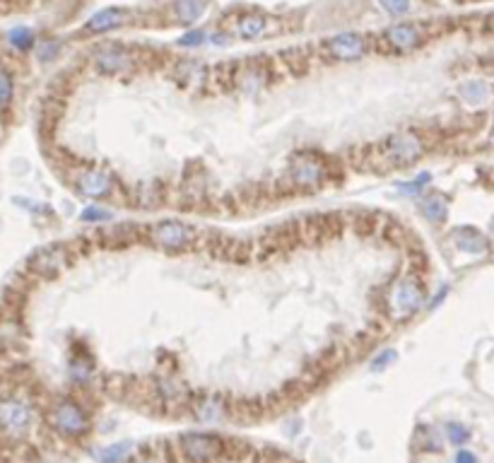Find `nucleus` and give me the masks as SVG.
I'll return each mask as SVG.
<instances>
[{
    "instance_id": "1",
    "label": "nucleus",
    "mask_w": 494,
    "mask_h": 463,
    "mask_svg": "<svg viewBox=\"0 0 494 463\" xmlns=\"http://www.w3.org/2000/svg\"><path fill=\"white\" fill-rule=\"evenodd\" d=\"M362 155H352V162L360 169L369 172H391V169H405L415 164L425 155V143L415 133H393L386 140L364 145Z\"/></svg>"
},
{
    "instance_id": "2",
    "label": "nucleus",
    "mask_w": 494,
    "mask_h": 463,
    "mask_svg": "<svg viewBox=\"0 0 494 463\" xmlns=\"http://www.w3.org/2000/svg\"><path fill=\"white\" fill-rule=\"evenodd\" d=\"M425 283L417 273L405 271L384 292V316L391 321H405L415 316L425 304Z\"/></svg>"
},
{
    "instance_id": "3",
    "label": "nucleus",
    "mask_w": 494,
    "mask_h": 463,
    "mask_svg": "<svg viewBox=\"0 0 494 463\" xmlns=\"http://www.w3.org/2000/svg\"><path fill=\"white\" fill-rule=\"evenodd\" d=\"M331 177L328 172L326 157H321L319 152H294L287 164L285 181L290 186L292 193H311L321 189Z\"/></svg>"
},
{
    "instance_id": "4",
    "label": "nucleus",
    "mask_w": 494,
    "mask_h": 463,
    "mask_svg": "<svg viewBox=\"0 0 494 463\" xmlns=\"http://www.w3.org/2000/svg\"><path fill=\"white\" fill-rule=\"evenodd\" d=\"M198 234L201 232L181 220H160L155 225H147L145 242H150L160 251H167V254H186V251L196 249Z\"/></svg>"
},
{
    "instance_id": "5",
    "label": "nucleus",
    "mask_w": 494,
    "mask_h": 463,
    "mask_svg": "<svg viewBox=\"0 0 494 463\" xmlns=\"http://www.w3.org/2000/svg\"><path fill=\"white\" fill-rule=\"evenodd\" d=\"M176 451L186 463H217L229 456V442L210 432H186L176 442Z\"/></svg>"
},
{
    "instance_id": "6",
    "label": "nucleus",
    "mask_w": 494,
    "mask_h": 463,
    "mask_svg": "<svg viewBox=\"0 0 494 463\" xmlns=\"http://www.w3.org/2000/svg\"><path fill=\"white\" fill-rule=\"evenodd\" d=\"M343 230H345V220L338 213H314L297 220L299 244L307 246H321L328 239L338 237Z\"/></svg>"
},
{
    "instance_id": "7",
    "label": "nucleus",
    "mask_w": 494,
    "mask_h": 463,
    "mask_svg": "<svg viewBox=\"0 0 494 463\" xmlns=\"http://www.w3.org/2000/svg\"><path fill=\"white\" fill-rule=\"evenodd\" d=\"M49 423L66 437H82L90 432V415L75 401H58L49 413Z\"/></svg>"
},
{
    "instance_id": "8",
    "label": "nucleus",
    "mask_w": 494,
    "mask_h": 463,
    "mask_svg": "<svg viewBox=\"0 0 494 463\" xmlns=\"http://www.w3.org/2000/svg\"><path fill=\"white\" fill-rule=\"evenodd\" d=\"M229 403H232V398L225 394H217V391L193 394L188 413L203 425H217L222 420H229Z\"/></svg>"
},
{
    "instance_id": "9",
    "label": "nucleus",
    "mask_w": 494,
    "mask_h": 463,
    "mask_svg": "<svg viewBox=\"0 0 494 463\" xmlns=\"http://www.w3.org/2000/svg\"><path fill=\"white\" fill-rule=\"evenodd\" d=\"M147 234V225H138V222H121V225L107 227L97 234L94 244L102 246L104 251H123L131 249L133 244H140Z\"/></svg>"
},
{
    "instance_id": "10",
    "label": "nucleus",
    "mask_w": 494,
    "mask_h": 463,
    "mask_svg": "<svg viewBox=\"0 0 494 463\" xmlns=\"http://www.w3.org/2000/svg\"><path fill=\"white\" fill-rule=\"evenodd\" d=\"M75 189H78L80 196L85 198H109L116 193V177L109 172V169L102 167H87L82 169L75 179Z\"/></svg>"
},
{
    "instance_id": "11",
    "label": "nucleus",
    "mask_w": 494,
    "mask_h": 463,
    "mask_svg": "<svg viewBox=\"0 0 494 463\" xmlns=\"http://www.w3.org/2000/svg\"><path fill=\"white\" fill-rule=\"evenodd\" d=\"M323 54L331 56L333 61H360L367 54V39L355 32L338 34L323 44Z\"/></svg>"
},
{
    "instance_id": "12",
    "label": "nucleus",
    "mask_w": 494,
    "mask_h": 463,
    "mask_svg": "<svg viewBox=\"0 0 494 463\" xmlns=\"http://www.w3.org/2000/svg\"><path fill=\"white\" fill-rule=\"evenodd\" d=\"M94 63H97L99 73L121 75V73H126L128 68H133L135 56L128 49H123L121 44H109V46H102V49L94 54Z\"/></svg>"
},
{
    "instance_id": "13",
    "label": "nucleus",
    "mask_w": 494,
    "mask_h": 463,
    "mask_svg": "<svg viewBox=\"0 0 494 463\" xmlns=\"http://www.w3.org/2000/svg\"><path fill=\"white\" fill-rule=\"evenodd\" d=\"M32 425V408L22 401H3L0 403V427L10 435H22Z\"/></svg>"
},
{
    "instance_id": "14",
    "label": "nucleus",
    "mask_w": 494,
    "mask_h": 463,
    "mask_svg": "<svg viewBox=\"0 0 494 463\" xmlns=\"http://www.w3.org/2000/svg\"><path fill=\"white\" fill-rule=\"evenodd\" d=\"M381 39H384L393 51H398V54H405V51H413L415 46H420L425 37H422V29L420 27L408 25V22H405V25L388 27Z\"/></svg>"
},
{
    "instance_id": "15",
    "label": "nucleus",
    "mask_w": 494,
    "mask_h": 463,
    "mask_svg": "<svg viewBox=\"0 0 494 463\" xmlns=\"http://www.w3.org/2000/svg\"><path fill=\"white\" fill-rule=\"evenodd\" d=\"M451 242H454V246L461 254H468V256H485L487 251L492 249L490 239L480 230H475V227H458V230H454V234H451Z\"/></svg>"
},
{
    "instance_id": "16",
    "label": "nucleus",
    "mask_w": 494,
    "mask_h": 463,
    "mask_svg": "<svg viewBox=\"0 0 494 463\" xmlns=\"http://www.w3.org/2000/svg\"><path fill=\"white\" fill-rule=\"evenodd\" d=\"M68 251L63 246H54V249H44L39 251L37 256L32 259L34 271L39 275H46V278H56L58 273H63L68 268Z\"/></svg>"
},
{
    "instance_id": "17",
    "label": "nucleus",
    "mask_w": 494,
    "mask_h": 463,
    "mask_svg": "<svg viewBox=\"0 0 494 463\" xmlns=\"http://www.w3.org/2000/svg\"><path fill=\"white\" fill-rule=\"evenodd\" d=\"M266 406L256 398H234L229 403V418L237 420V423H256L258 418H263Z\"/></svg>"
},
{
    "instance_id": "18",
    "label": "nucleus",
    "mask_w": 494,
    "mask_h": 463,
    "mask_svg": "<svg viewBox=\"0 0 494 463\" xmlns=\"http://www.w3.org/2000/svg\"><path fill=\"white\" fill-rule=\"evenodd\" d=\"M97 372V362L90 350H85L82 345H78V350H73V360H70V377L78 384H87Z\"/></svg>"
},
{
    "instance_id": "19",
    "label": "nucleus",
    "mask_w": 494,
    "mask_h": 463,
    "mask_svg": "<svg viewBox=\"0 0 494 463\" xmlns=\"http://www.w3.org/2000/svg\"><path fill=\"white\" fill-rule=\"evenodd\" d=\"M128 20V13L121 8H107L102 13H97L87 22V32H94V34H102V32H111V29L126 25Z\"/></svg>"
},
{
    "instance_id": "20",
    "label": "nucleus",
    "mask_w": 494,
    "mask_h": 463,
    "mask_svg": "<svg viewBox=\"0 0 494 463\" xmlns=\"http://www.w3.org/2000/svg\"><path fill=\"white\" fill-rule=\"evenodd\" d=\"M461 99L468 104V107H482L492 99V90L485 80H468L461 85Z\"/></svg>"
},
{
    "instance_id": "21",
    "label": "nucleus",
    "mask_w": 494,
    "mask_h": 463,
    "mask_svg": "<svg viewBox=\"0 0 494 463\" xmlns=\"http://www.w3.org/2000/svg\"><path fill=\"white\" fill-rule=\"evenodd\" d=\"M420 210L429 222H444L449 215V201L441 193H425L420 201Z\"/></svg>"
},
{
    "instance_id": "22",
    "label": "nucleus",
    "mask_w": 494,
    "mask_h": 463,
    "mask_svg": "<svg viewBox=\"0 0 494 463\" xmlns=\"http://www.w3.org/2000/svg\"><path fill=\"white\" fill-rule=\"evenodd\" d=\"M205 10H208V0H176L174 3L176 20L184 25H193L196 20H201Z\"/></svg>"
},
{
    "instance_id": "23",
    "label": "nucleus",
    "mask_w": 494,
    "mask_h": 463,
    "mask_svg": "<svg viewBox=\"0 0 494 463\" xmlns=\"http://www.w3.org/2000/svg\"><path fill=\"white\" fill-rule=\"evenodd\" d=\"M133 201L140 205V208H157L164 201V189H160V181H147V184H140L133 193Z\"/></svg>"
},
{
    "instance_id": "24",
    "label": "nucleus",
    "mask_w": 494,
    "mask_h": 463,
    "mask_svg": "<svg viewBox=\"0 0 494 463\" xmlns=\"http://www.w3.org/2000/svg\"><path fill=\"white\" fill-rule=\"evenodd\" d=\"M131 451H133L131 442H116V444H109V447H104V449L92 451V454L99 463H123L128 456H131Z\"/></svg>"
},
{
    "instance_id": "25",
    "label": "nucleus",
    "mask_w": 494,
    "mask_h": 463,
    "mask_svg": "<svg viewBox=\"0 0 494 463\" xmlns=\"http://www.w3.org/2000/svg\"><path fill=\"white\" fill-rule=\"evenodd\" d=\"M268 22L263 15H244L239 20V34L244 39H258L263 32H266Z\"/></svg>"
},
{
    "instance_id": "26",
    "label": "nucleus",
    "mask_w": 494,
    "mask_h": 463,
    "mask_svg": "<svg viewBox=\"0 0 494 463\" xmlns=\"http://www.w3.org/2000/svg\"><path fill=\"white\" fill-rule=\"evenodd\" d=\"M164 454H167V447H143L138 449L131 463H169Z\"/></svg>"
},
{
    "instance_id": "27",
    "label": "nucleus",
    "mask_w": 494,
    "mask_h": 463,
    "mask_svg": "<svg viewBox=\"0 0 494 463\" xmlns=\"http://www.w3.org/2000/svg\"><path fill=\"white\" fill-rule=\"evenodd\" d=\"M429 181H432V177H429V172H425L413 181H403V184H398V191H401L403 196H422V191L429 186Z\"/></svg>"
},
{
    "instance_id": "28",
    "label": "nucleus",
    "mask_w": 494,
    "mask_h": 463,
    "mask_svg": "<svg viewBox=\"0 0 494 463\" xmlns=\"http://www.w3.org/2000/svg\"><path fill=\"white\" fill-rule=\"evenodd\" d=\"M8 39H10V44H13L15 49H20V51H27L29 46L34 44V34H32V29H27V27H15V29H10Z\"/></svg>"
},
{
    "instance_id": "29",
    "label": "nucleus",
    "mask_w": 494,
    "mask_h": 463,
    "mask_svg": "<svg viewBox=\"0 0 494 463\" xmlns=\"http://www.w3.org/2000/svg\"><path fill=\"white\" fill-rule=\"evenodd\" d=\"M446 437H449V442L454 447H463L470 439V430L461 423H446Z\"/></svg>"
},
{
    "instance_id": "30",
    "label": "nucleus",
    "mask_w": 494,
    "mask_h": 463,
    "mask_svg": "<svg viewBox=\"0 0 494 463\" xmlns=\"http://www.w3.org/2000/svg\"><path fill=\"white\" fill-rule=\"evenodd\" d=\"M82 220L85 222H109V220H114V213L107 208H99V205H90V208L82 210Z\"/></svg>"
},
{
    "instance_id": "31",
    "label": "nucleus",
    "mask_w": 494,
    "mask_h": 463,
    "mask_svg": "<svg viewBox=\"0 0 494 463\" xmlns=\"http://www.w3.org/2000/svg\"><path fill=\"white\" fill-rule=\"evenodd\" d=\"M379 5L386 10L388 15H396L398 17V15L408 13L410 5H413V3H410V0H379Z\"/></svg>"
},
{
    "instance_id": "32",
    "label": "nucleus",
    "mask_w": 494,
    "mask_h": 463,
    "mask_svg": "<svg viewBox=\"0 0 494 463\" xmlns=\"http://www.w3.org/2000/svg\"><path fill=\"white\" fill-rule=\"evenodd\" d=\"M396 360H398V353H396V350L388 348V350H384V353H379V355H376L374 360H372V372H381V369H386L388 365H393Z\"/></svg>"
},
{
    "instance_id": "33",
    "label": "nucleus",
    "mask_w": 494,
    "mask_h": 463,
    "mask_svg": "<svg viewBox=\"0 0 494 463\" xmlns=\"http://www.w3.org/2000/svg\"><path fill=\"white\" fill-rule=\"evenodd\" d=\"M10 99H13V80L5 73H0V107H5Z\"/></svg>"
},
{
    "instance_id": "34",
    "label": "nucleus",
    "mask_w": 494,
    "mask_h": 463,
    "mask_svg": "<svg viewBox=\"0 0 494 463\" xmlns=\"http://www.w3.org/2000/svg\"><path fill=\"white\" fill-rule=\"evenodd\" d=\"M205 37H208V34L201 32V29H193V32H188L179 39V46H201L205 44Z\"/></svg>"
},
{
    "instance_id": "35",
    "label": "nucleus",
    "mask_w": 494,
    "mask_h": 463,
    "mask_svg": "<svg viewBox=\"0 0 494 463\" xmlns=\"http://www.w3.org/2000/svg\"><path fill=\"white\" fill-rule=\"evenodd\" d=\"M58 54V44L56 41H44V44L39 46V56L44 58V61H51Z\"/></svg>"
},
{
    "instance_id": "36",
    "label": "nucleus",
    "mask_w": 494,
    "mask_h": 463,
    "mask_svg": "<svg viewBox=\"0 0 494 463\" xmlns=\"http://www.w3.org/2000/svg\"><path fill=\"white\" fill-rule=\"evenodd\" d=\"M456 463H480V461H478V456H475L473 451L461 449V451L456 454Z\"/></svg>"
},
{
    "instance_id": "37",
    "label": "nucleus",
    "mask_w": 494,
    "mask_h": 463,
    "mask_svg": "<svg viewBox=\"0 0 494 463\" xmlns=\"http://www.w3.org/2000/svg\"><path fill=\"white\" fill-rule=\"evenodd\" d=\"M446 295H449V287H446V285H444V287H441V292H437V297H434V300H432V302H429V309H437V307H439V304H441V302H444V300H446Z\"/></svg>"
},
{
    "instance_id": "38",
    "label": "nucleus",
    "mask_w": 494,
    "mask_h": 463,
    "mask_svg": "<svg viewBox=\"0 0 494 463\" xmlns=\"http://www.w3.org/2000/svg\"><path fill=\"white\" fill-rule=\"evenodd\" d=\"M490 225H492V232H494V218H492V222H490Z\"/></svg>"
}]
</instances>
